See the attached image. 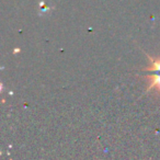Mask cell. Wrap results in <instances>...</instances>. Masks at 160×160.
<instances>
[{
	"label": "cell",
	"mask_w": 160,
	"mask_h": 160,
	"mask_svg": "<svg viewBox=\"0 0 160 160\" xmlns=\"http://www.w3.org/2000/svg\"><path fill=\"white\" fill-rule=\"evenodd\" d=\"M149 60H150L151 65L146 68H142V70L149 71L148 76H145L146 79H149V85L147 87V92L151 91L153 88H156L158 92H160V58H153L151 56H149V54L145 53Z\"/></svg>",
	"instance_id": "6da1fadb"
}]
</instances>
